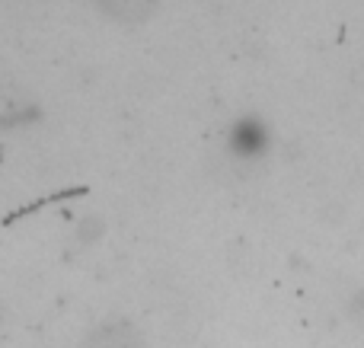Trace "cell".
Instances as JSON below:
<instances>
[{"label":"cell","mask_w":364,"mask_h":348,"mask_svg":"<svg viewBox=\"0 0 364 348\" xmlns=\"http://www.w3.org/2000/svg\"><path fill=\"white\" fill-rule=\"evenodd\" d=\"M227 144L240 160H259L272 151V128L259 115H243L230 125Z\"/></svg>","instance_id":"6da1fadb"}]
</instances>
